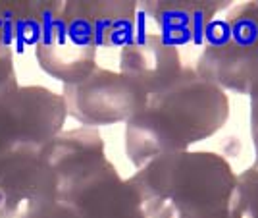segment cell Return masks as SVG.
<instances>
[{
	"label": "cell",
	"mask_w": 258,
	"mask_h": 218,
	"mask_svg": "<svg viewBox=\"0 0 258 218\" xmlns=\"http://www.w3.org/2000/svg\"><path fill=\"white\" fill-rule=\"evenodd\" d=\"M97 44L83 23L66 10L64 2L44 4L35 43L37 62L48 76L62 83H76L97 66Z\"/></svg>",
	"instance_id": "5"
},
{
	"label": "cell",
	"mask_w": 258,
	"mask_h": 218,
	"mask_svg": "<svg viewBox=\"0 0 258 218\" xmlns=\"http://www.w3.org/2000/svg\"><path fill=\"white\" fill-rule=\"evenodd\" d=\"M46 218H79V216H77L76 212L68 207V205H64V203H58V205L50 210V214H48Z\"/></svg>",
	"instance_id": "18"
},
{
	"label": "cell",
	"mask_w": 258,
	"mask_h": 218,
	"mask_svg": "<svg viewBox=\"0 0 258 218\" xmlns=\"http://www.w3.org/2000/svg\"><path fill=\"white\" fill-rule=\"evenodd\" d=\"M179 218H243L241 208L237 205V199L227 205V207L216 208V210H208V212H199V214H189V216H179Z\"/></svg>",
	"instance_id": "16"
},
{
	"label": "cell",
	"mask_w": 258,
	"mask_h": 218,
	"mask_svg": "<svg viewBox=\"0 0 258 218\" xmlns=\"http://www.w3.org/2000/svg\"><path fill=\"white\" fill-rule=\"evenodd\" d=\"M46 2H0V46L37 43Z\"/></svg>",
	"instance_id": "13"
},
{
	"label": "cell",
	"mask_w": 258,
	"mask_h": 218,
	"mask_svg": "<svg viewBox=\"0 0 258 218\" xmlns=\"http://www.w3.org/2000/svg\"><path fill=\"white\" fill-rule=\"evenodd\" d=\"M18 76L14 70V54L10 46H0V100L18 91Z\"/></svg>",
	"instance_id": "15"
},
{
	"label": "cell",
	"mask_w": 258,
	"mask_h": 218,
	"mask_svg": "<svg viewBox=\"0 0 258 218\" xmlns=\"http://www.w3.org/2000/svg\"><path fill=\"white\" fill-rule=\"evenodd\" d=\"M62 95L27 85L0 100V160L20 149H43L62 133L66 122Z\"/></svg>",
	"instance_id": "4"
},
{
	"label": "cell",
	"mask_w": 258,
	"mask_h": 218,
	"mask_svg": "<svg viewBox=\"0 0 258 218\" xmlns=\"http://www.w3.org/2000/svg\"><path fill=\"white\" fill-rule=\"evenodd\" d=\"M197 76L239 95L258 97V4L243 2L214 20L195 66Z\"/></svg>",
	"instance_id": "3"
},
{
	"label": "cell",
	"mask_w": 258,
	"mask_h": 218,
	"mask_svg": "<svg viewBox=\"0 0 258 218\" xmlns=\"http://www.w3.org/2000/svg\"><path fill=\"white\" fill-rule=\"evenodd\" d=\"M229 4L226 0H149L143 2V12L156 23L162 39L177 48L181 44L205 43L216 14Z\"/></svg>",
	"instance_id": "10"
},
{
	"label": "cell",
	"mask_w": 258,
	"mask_h": 218,
	"mask_svg": "<svg viewBox=\"0 0 258 218\" xmlns=\"http://www.w3.org/2000/svg\"><path fill=\"white\" fill-rule=\"evenodd\" d=\"M66 112L85 128L129 122L145 104L147 95L119 72L102 66L76 83L62 85Z\"/></svg>",
	"instance_id": "6"
},
{
	"label": "cell",
	"mask_w": 258,
	"mask_h": 218,
	"mask_svg": "<svg viewBox=\"0 0 258 218\" xmlns=\"http://www.w3.org/2000/svg\"><path fill=\"white\" fill-rule=\"evenodd\" d=\"M43 149H20L0 160V218H46L58 199V180Z\"/></svg>",
	"instance_id": "7"
},
{
	"label": "cell",
	"mask_w": 258,
	"mask_h": 218,
	"mask_svg": "<svg viewBox=\"0 0 258 218\" xmlns=\"http://www.w3.org/2000/svg\"><path fill=\"white\" fill-rule=\"evenodd\" d=\"M250 135L258 156V97L250 98Z\"/></svg>",
	"instance_id": "17"
},
{
	"label": "cell",
	"mask_w": 258,
	"mask_h": 218,
	"mask_svg": "<svg viewBox=\"0 0 258 218\" xmlns=\"http://www.w3.org/2000/svg\"><path fill=\"white\" fill-rule=\"evenodd\" d=\"M235 199L243 218H258V156L237 176Z\"/></svg>",
	"instance_id": "14"
},
{
	"label": "cell",
	"mask_w": 258,
	"mask_h": 218,
	"mask_svg": "<svg viewBox=\"0 0 258 218\" xmlns=\"http://www.w3.org/2000/svg\"><path fill=\"white\" fill-rule=\"evenodd\" d=\"M79 218H147L139 191L106 160L58 191Z\"/></svg>",
	"instance_id": "8"
},
{
	"label": "cell",
	"mask_w": 258,
	"mask_h": 218,
	"mask_svg": "<svg viewBox=\"0 0 258 218\" xmlns=\"http://www.w3.org/2000/svg\"><path fill=\"white\" fill-rule=\"evenodd\" d=\"M41 154L56 174L58 191L108 160L102 135L95 128L62 131L44 145Z\"/></svg>",
	"instance_id": "11"
},
{
	"label": "cell",
	"mask_w": 258,
	"mask_h": 218,
	"mask_svg": "<svg viewBox=\"0 0 258 218\" xmlns=\"http://www.w3.org/2000/svg\"><path fill=\"white\" fill-rule=\"evenodd\" d=\"M179 52L158 33L137 35L119 52V74L147 95H156L181 76Z\"/></svg>",
	"instance_id": "9"
},
{
	"label": "cell",
	"mask_w": 258,
	"mask_h": 218,
	"mask_svg": "<svg viewBox=\"0 0 258 218\" xmlns=\"http://www.w3.org/2000/svg\"><path fill=\"white\" fill-rule=\"evenodd\" d=\"M226 91L183 68L170 87L151 95L147 104L125 122V153L137 170L164 154L189 151L226 126Z\"/></svg>",
	"instance_id": "1"
},
{
	"label": "cell",
	"mask_w": 258,
	"mask_h": 218,
	"mask_svg": "<svg viewBox=\"0 0 258 218\" xmlns=\"http://www.w3.org/2000/svg\"><path fill=\"white\" fill-rule=\"evenodd\" d=\"M139 2H91L68 0L66 10L76 16L93 35L97 48H123L131 43L137 25Z\"/></svg>",
	"instance_id": "12"
},
{
	"label": "cell",
	"mask_w": 258,
	"mask_h": 218,
	"mask_svg": "<svg viewBox=\"0 0 258 218\" xmlns=\"http://www.w3.org/2000/svg\"><path fill=\"white\" fill-rule=\"evenodd\" d=\"M129 182L139 191L147 218H179L231 205L237 174L222 154L181 151L145 164Z\"/></svg>",
	"instance_id": "2"
}]
</instances>
